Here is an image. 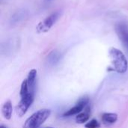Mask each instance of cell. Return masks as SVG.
Wrapping results in <instances>:
<instances>
[{
	"label": "cell",
	"instance_id": "cell-7",
	"mask_svg": "<svg viewBox=\"0 0 128 128\" xmlns=\"http://www.w3.org/2000/svg\"><path fill=\"white\" fill-rule=\"evenodd\" d=\"M28 16V11L24 10V9H21L17 11H16L12 16L10 17V22L11 25H16L20 23L21 22H22L23 20H25Z\"/></svg>",
	"mask_w": 128,
	"mask_h": 128
},
{
	"label": "cell",
	"instance_id": "cell-14",
	"mask_svg": "<svg viewBox=\"0 0 128 128\" xmlns=\"http://www.w3.org/2000/svg\"><path fill=\"white\" fill-rule=\"evenodd\" d=\"M49 58H50V62H56L58 58H59V53L56 51H53L52 52L50 56H49Z\"/></svg>",
	"mask_w": 128,
	"mask_h": 128
},
{
	"label": "cell",
	"instance_id": "cell-2",
	"mask_svg": "<svg viewBox=\"0 0 128 128\" xmlns=\"http://www.w3.org/2000/svg\"><path fill=\"white\" fill-rule=\"evenodd\" d=\"M50 114L51 111L47 109L37 111L26 120L22 128H39L50 117Z\"/></svg>",
	"mask_w": 128,
	"mask_h": 128
},
{
	"label": "cell",
	"instance_id": "cell-6",
	"mask_svg": "<svg viewBox=\"0 0 128 128\" xmlns=\"http://www.w3.org/2000/svg\"><path fill=\"white\" fill-rule=\"evenodd\" d=\"M116 33L123 46L128 52V26L125 23H118L116 27Z\"/></svg>",
	"mask_w": 128,
	"mask_h": 128
},
{
	"label": "cell",
	"instance_id": "cell-4",
	"mask_svg": "<svg viewBox=\"0 0 128 128\" xmlns=\"http://www.w3.org/2000/svg\"><path fill=\"white\" fill-rule=\"evenodd\" d=\"M60 15H61L60 11H56V12L52 14L51 15L47 16L42 22H40L38 25V29L41 32H46L49 31L52 28V26L56 23V22L58 20Z\"/></svg>",
	"mask_w": 128,
	"mask_h": 128
},
{
	"label": "cell",
	"instance_id": "cell-5",
	"mask_svg": "<svg viewBox=\"0 0 128 128\" xmlns=\"http://www.w3.org/2000/svg\"><path fill=\"white\" fill-rule=\"evenodd\" d=\"M89 103V98L88 97H82L81 98L77 103L76 104V105L70 108V110H68V111H66L64 113V116H72L74 115H78L80 114L82 110L84 109V107Z\"/></svg>",
	"mask_w": 128,
	"mask_h": 128
},
{
	"label": "cell",
	"instance_id": "cell-16",
	"mask_svg": "<svg viewBox=\"0 0 128 128\" xmlns=\"http://www.w3.org/2000/svg\"><path fill=\"white\" fill-rule=\"evenodd\" d=\"M50 128V127H48V128Z\"/></svg>",
	"mask_w": 128,
	"mask_h": 128
},
{
	"label": "cell",
	"instance_id": "cell-9",
	"mask_svg": "<svg viewBox=\"0 0 128 128\" xmlns=\"http://www.w3.org/2000/svg\"><path fill=\"white\" fill-rule=\"evenodd\" d=\"M12 112H13L12 104H11L10 100H8L3 104V106L2 107V113L5 119L9 120L11 118Z\"/></svg>",
	"mask_w": 128,
	"mask_h": 128
},
{
	"label": "cell",
	"instance_id": "cell-13",
	"mask_svg": "<svg viewBox=\"0 0 128 128\" xmlns=\"http://www.w3.org/2000/svg\"><path fill=\"white\" fill-rule=\"evenodd\" d=\"M86 128H100V124L96 120V119H92L85 125Z\"/></svg>",
	"mask_w": 128,
	"mask_h": 128
},
{
	"label": "cell",
	"instance_id": "cell-15",
	"mask_svg": "<svg viewBox=\"0 0 128 128\" xmlns=\"http://www.w3.org/2000/svg\"><path fill=\"white\" fill-rule=\"evenodd\" d=\"M0 128H7L5 126H4V125H1L0 126Z\"/></svg>",
	"mask_w": 128,
	"mask_h": 128
},
{
	"label": "cell",
	"instance_id": "cell-11",
	"mask_svg": "<svg viewBox=\"0 0 128 128\" xmlns=\"http://www.w3.org/2000/svg\"><path fill=\"white\" fill-rule=\"evenodd\" d=\"M89 118H90L89 113H88L86 112H82V113L78 114L76 116V122L78 124H84L89 120Z\"/></svg>",
	"mask_w": 128,
	"mask_h": 128
},
{
	"label": "cell",
	"instance_id": "cell-1",
	"mask_svg": "<svg viewBox=\"0 0 128 128\" xmlns=\"http://www.w3.org/2000/svg\"><path fill=\"white\" fill-rule=\"evenodd\" d=\"M110 56L113 66V70L118 74H124L128 68V63L124 54L116 48L110 50Z\"/></svg>",
	"mask_w": 128,
	"mask_h": 128
},
{
	"label": "cell",
	"instance_id": "cell-10",
	"mask_svg": "<svg viewBox=\"0 0 128 128\" xmlns=\"http://www.w3.org/2000/svg\"><path fill=\"white\" fill-rule=\"evenodd\" d=\"M118 120V115L116 113H104L102 116V122L105 124H112Z\"/></svg>",
	"mask_w": 128,
	"mask_h": 128
},
{
	"label": "cell",
	"instance_id": "cell-8",
	"mask_svg": "<svg viewBox=\"0 0 128 128\" xmlns=\"http://www.w3.org/2000/svg\"><path fill=\"white\" fill-rule=\"evenodd\" d=\"M36 77H37V70L32 69L29 71L27 79H26L27 83H28V91L30 93H34Z\"/></svg>",
	"mask_w": 128,
	"mask_h": 128
},
{
	"label": "cell",
	"instance_id": "cell-12",
	"mask_svg": "<svg viewBox=\"0 0 128 128\" xmlns=\"http://www.w3.org/2000/svg\"><path fill=\"white\" fill-rule=\"evenodd\" d=\"M29 92L28 91V83H27V80H24L22 82L21 88H20V98H22L26 95H27Z\"/></svg>",
	"mask_w": 128,
	"mask_h": 128
},
{
	"label": "cell",
	"instance_id": "cell-3",
	"mask_svg": "<svg viewBox=\"0 0 128 128\" xmlns=\"http://www.w3.org/2000/svg\"><path fill=\"white\" fill-rule=\"evenodd\" d=\"M34 93H28L27 95L21 98L20 103L16 106V113L19 117H22L26 113L34 101Z\"/></svg>",
	"mask_w": 128,
	"mask_h": 128
}]
</instances>
